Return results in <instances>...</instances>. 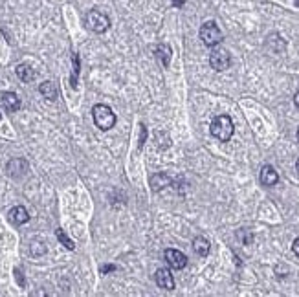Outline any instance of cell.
<instances>
[{
  "label": "cell",
  "mask_w": 299,
  "mask_h": 297,
  "mask_svg": "<svg viewBox=\"0 0 299 297\" xmlns=\"http://www.w3.org/2000/svg\"><path fill=\"white\" fill-rule=\"evenodd\" d=\"M92 117L100 131H110L116 125V114L112 112V108L108 105H103V103L92 108Z\"/></svg>",
  "instance_id": "6da1fadb"
},
{
  "label": "cell",
  "mask_w": 299,
  "mask_h": 297,
  "mask_svg": "<svg viewBox=\"0 0 299 297\" xmlns=\"http://www.w3.org/2000/svg\"><path fill=\"white\" fill-rule=\"evenodd\" d=\"M116 270V266L114 264H105V266H101V273H110Z\"/></svg>",
  "instance_id": "cb8c5ba5"
},
{
  "label": "cell",
  "mask_w": 299,
  "mask_h": 297,
  "mask_svg": "<svg viewBox=\"0 0 299 297\" xmlns=\"http://www.w3.org/2000/svg\"><path fill=\"white\" fill-rule=\"evenodd\" d=\"M176 2V6H182V0H175Z\"/></svg>",
  "instance_id": "83f0119b"
},
{
  "label": "cell",
  "mask_w": 299,
  "mask_h": 297,
  "mask_svg": "<svg viewBox=\"0 0 299 297\" xmlns=\"http://www.w3.org/2000/svg\"><path fill=\"white\" fill-rule=\"evenodd\" d=\"M233 121L230 116H216L211 123V134L216 140L220 141H230L233 136Z\"/></svg>",
  "instance_id": "7a4b0ae2"
},
{
  "label": "cell",
  "mask_w": 299,
  "mask_h": 297,
  "mask_svg": "<svg viewBox=\"0 0 299 297\" xmlns=\"http://www.w3.org/2000/svg\"><path fill=\"white\" fill-rule=\"evenodd\" d=\"M13 273H15V279H17L18 286H20V288H24V286H26V279H24V275H22V272H20L18 268H15V270H13Z\"/></svg>",
  "instance_id": "7402d4cb"
},
{
  "label": "cell",
  "mask_w": 299,
  "mask_h": 297,
  "mask_svg": "<svg viewBox=\"0 0 299 297\" xmlns=\"http://www.w3.org/2000/svg\"><path fill=\"white\" fill-rule=\"evenodd\" d=\"M30 253L33 257H42L44 253H46V246L42 244V242H32V246H30Z\"/></svg>",
  "instance_id": "ffe728a7"
},
{
  "label": "cell",
  "mask_w": 299,
  "mask_h": 297,
  "mask_svg": "<svg viewBox=\"0 0 299 297\" xmlns=\"http://www.w3.org/2000/svg\"><path fill=\"white\" fill-rule=\"evenodd\" d=\"M292 251L296 253V257H299V237L294 240V244H292Z\"/></svg>",
  "instance_id": "d4e9b609"
},
{
  "label": "cell",
  "mask_w": 299,
  "mask_h": 297,
  "mask_svg": "<svg viewBox=\"0 0 299 297\" xmlns=\"http://www.w3.org/2000/svg\"><path fill=\"white\" fill-rule=\"evenodd\" d=\"M39 92L42 94V98H46L48 101H55L59 96L57 92V86L53 84L51 81H44L41 82V86H39Z\"/></svg>",
  "instance_id": "4fadbf2b"
},
{
  "label": "cell",
  "mask_w": 299,
  "mask_h": 297,
  "mask_svg": "<svg viewBox=\"0 0 299 297\" xmlns=\"http://www.w3.org/2000/svg\"><path fill=\"white\" fill-rule=\"evenodd\" d=\"M294 103H296V107L299 108V92L296 94V96H294Z\"/></svg>",
  "instance_id": "484cf974"
},
{
  "label": "cell",
  "mask_w": 299,
  "mask_h": 297,
  "mask_svg": "<svg viewBox=\"0 0 299 297\" xmlns=\"http://www.w3.org/2000/svg\"><path fill=\"white\" fill-rule=\"evenodd\" d=\"M200 39H202V42L206 46L215 48L216 44L222 42V32H220V28L213 20H208V22H204L202 28H200Z\"/></svg>",
  "instance_id": "277c9868"
},
{
  "label": "cell",
  "mask_w": 299,
  "mask_h": 297,
  "mask_svg": "<svg viewBox=\"0 0 299 297\" xmlns=\"http://www.w3.org/2000/svg\"><path fill=\"white\" fill-rule=\"evenodd\" d=\"M237 239L241 240L242 244H251V240H253V235H251V231H249V230H239V231H237Z\"/></svg>",
  "instance_id": "44dd1931"
},
{
  "label": "cell",
  "mask_w": 299,
  "mask_h": 297,
  "mask_svg": "<svg viewBox=\"0 0 299 297\" xmlns=\"http://www.w3.org/2000/svg\"><path fill=\"white\" fill-rule=\"evenodd\" d=\"M193 249L200 257H206L209 253V240L206 237H195V240H193Z\"/></svg>",
  "instance_id": "e0dca14e"
},
{
  "label": "cell",
  "mask_w": 299,
  "mask_h": 297,
  "mask_svg": "<svg viewBox=\"0 0 299 297\" xmlns=\"http://www.w3.org/2000/svg\"><path fill=\"white\" fill-rule=\"evenodd\" d=\"M154 279H156V284H158L160 288L175 290V279H173V275H171V272L167 268H160L156 275H154Z\"/></svg>",
  "instance_id": "9c48e42d"
},
{
  "label": "cell",
  "mask_w": 299,
  "mask_h": 297,
  "mask_svg": "<svg viewBox=\"0 0 299 297\" xmlns=\"http://www.w3.org/2000/svg\"><path fill=\"white\" fill-rule=\"evenodd\" d=\"M261 183L263 185H266V187H272V185H275L277 182H279V174H277V171H275L272 165H265L263 169H261Z\"/></svg>",
  "instance_id": "30bf717a"
},
{
  "label": "cell",
  "mask_w": 299,
  "mask_h": 297,
  "mask_svg": "<svg viewBox=\"0 0 299 297\" xmlns=\"http://www.w3.org/2000/svg\"><path fill=\"white\" fill-rule=\"evenodd\" d=\"M164 255H166L167 264H169L173 270H182V268H185V264H187V257L183 255L180 249L169 248V249H166Z\"/></svg>",
  "instance_id": "8992f818"
},
{
  "label": "cell",
  "mask_w": 299,
  "mask_h": 297,
  "mask_svg": "<svg viewBox=\"0 0 299 297\" xmlns=\"http://www.w3.org/2000/svg\"><path fill=\"white\" fill-rule=\"evenodd\" d=\"M154 53H156V59H158L160 63H162V66H169L173 51H171V48H169L167 44H158V46H156V50H154Z\"/></svg>",
  "instance_id": "9a60e30c"
},
{
  "label": "cell",
  "mask_w": 299,
  "mask_h": 297,
  "mask_svg": "<svg viewBox=\"0 0 299 297\" xmlns=\"http://www.w3.org/2000/svg\"><path fill=\"white\" fill-rule=\"evenodd\" d=\"M167 185H171V178L166 173H158L150 178V189L152 191H162Z\"/></svg>",
  "instance_id": "5bb4252c"
},
{
  "label": "cell",
  "mask_w": 299,
  "mask_h": 297,
  "mask_svg": "<svg viewBox=\"0 0 299 297\" xmlns=\"http://www.w3.org/2000/svg\"><path fill=\"white\" fill-rule=\"evenodd\" d=\"M72 63H74V68H72V77H70V84L72 88H77V75H79V55L77 53H72Z\"/></svg>",
  "instance_id": "ac0fdd59"
},
{
  "label": "cell",
  "mask_w": 299,
  "mask_h": 297,
  "mask_svg": "<svg viewBox=\"0 0 299 297\" xmlns=\"http://www.w3.org/2000/svg\"><path fill=\"white\" fill-rule=\"evenodd\" d=\"M298 141H299V129H298Z\"/></svg>",
  "instance_id": "f1b7e54d"
},
{
  "label": "cell",
  "mask_w": 299,
  "mask_h": 297,
  "mask_svg": "<svg viewBox=\"0 0 299 297\" xmlns=\"http://www.w3.org/2000/svg\"><path fill=\"white\" fill-rule=\"evenodd\" d=\"M296 171H298V174H299V160L296 162Z\"/></svg>",
  "instance_id": "4316f807"
},
{
  "label": "cell",
  "mask_w": 299,
  "mask_h": 297,
  "mask_svg": "<svg viewBox=\"0 0 299 297\" xmlns=\"http://www.w3.org/2000/svg\"><path fill=\"white\" fill-rule=\"evenodd\" d=\"M145 140H147V127H145V125H141V131H140V145H138V147L143 148V145H145Z\"/></svg>",
  "instance_id": "603a6c76"
},
{
  "label": "cell",
  "mask_w": 299,
  "mask_h": 297,
  "mask_svg": "<svg viewBox=\"0 0 299 297\" xmlns=\"http://www.w3.org/2000/svg\"><path fill=\"white\" fill-rule=\"evenodd\" d=\"M84 26L94 33H105L110 28V18L100 9H92L84 16Z\"/></svg>",
  "instance_id": "3957f363"
},
{
  "label": "cell",
  "mask_w": 299,
  "mask_h": 297,
  "mask_svg": "<svg viewBox=\"0 0 299 297\" xmlns=\"http://www.w3.org/2000/svg\"><path fill=\"white\" fill-rule=\"evenodd\" d=\"M55 237H57L59 242H61V244H63L65 248H68V249H75V244L72 242V239H68L66 233H65L63 230H57V231H55Z\"/></svg>",
  "instance_id": "d6986e66"
},
{
  "label": "cell",
  "mask_w": 299,
  "mask_h": 297,
  "mask_svg": "<svg viewBox=\"0 0 299 297\" xmlns=\"http://www.w3.org/2000/svg\"><path fill=\"white\" fill-rule=\"evenodd\" d=\"M0 119H2V114H0Z\"/></svg>",
  "instance_id": "f546056e"
},
{
  "label": "cell",
  "mask_w": 299,
  "mask_h": 297,
  "mask_svg": "<svg viewBox=\"0 0 299 297\" xmlns=\"http://www.w3.org/2000/svg\"><path fill=\"white\" fill-rule=\"evenodd\" d=\"M209 65H211V68L216 70V72H224L226 68H230V65H232V57H230L228 50H224V48L213 50L211 55H209Z\"/></svg>",
  "instance_id": "5b68a950"
},
{
  "label": "cell",
  "mask_w": 299,
  "mask_h": 297,
  "mask_svg": "<svg viewBox=\"0 0 299 297\" xmlns=\"http://www.w3.org/2000/svg\"><path fill=\"white\" fill-rule=\"evenodd\" d=\"M15 72H17L18 79L22 82H32L35 79V72L32 66L28 65H18L17 68H15Z\"/></svg>",
  "instance_id": "2e32d148"
},
{
  "label": "cell",
  "mask_w": 299,
  "mask_h": 297,
  "mask_svg": "<svg viewBox=\"0 0 299 297\" xmlns=\"http://www.w3.org/2000/svg\"><path fill=\"white\" fill-rule=\"evenodd\" d=\"M266 46L272 50L274 53H282L284 48H286V42L282 41L281 37L277 35V33H272L268 39H266Z\"/></svg>",
  "instance_id": "7c38bea8"
},
{
  "label": "cell",
  "mask_w": 299,
  "mask_h": 297,
  "mask_svg": "<svg viewBox=\"0 0 299 297\" xmlns=\"http://www.w3.org/2000/svg\"><path fill=\"white\" fill-rule=\"evenodd\" d=\"M0 101H2V105H4V108L8 112H17L18 108H20V98L15 92H4Z\"/></svg>",
  "instance_id": "8fae6325"
},
{
  "label": "cell",
  "mask_w": 299,
  "mask_h": 297,
  "mask_svg": "<svg viewBox=\"0 0 299 297\" xmlns=\"http://www.w3.org/2000/svg\"><path fill=\"white\" fill-rule=\"evenodd\" d=\"M9 222L15 224V226H22L30 220V213H28V209L24 206H15L9 209Z\"/></svg>",
  "instance_id": "ba28073f"
},
{
  "label": "cell",
  "mask_w": 299,
  "mask_h": 297,
  "mask_svg": "<svg viewBox=\"0 0 299 297\" xmlns=\"http://www.w3.org/2000/svg\"><path fill=\"white\" fill-rule=\"evenodd\" d=\"M28 169H30V165H28V162H26L24 158H13V160H9L8 174L11 178H15V180L22 178V176H26Z\"/></svg>",
  "instance_id": "52a82bcc"
}]
</instances>
